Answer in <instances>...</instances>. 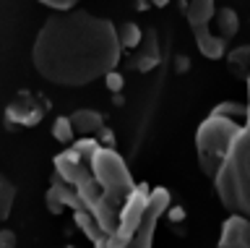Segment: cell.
<instances>
[{
    "mask_svg": "<svg viewBox=\"0 0 250 248\" xmlns=\"http://www.w3.org/2000/svg\"><path fill=\"white\" fill-rule=\"evenodd\" d=\"M120 52L112 21L76 8L52 13L44 21L31 47V60L44 81L76 89L107 79L120 63Z\"/></svg>",
    "mask_w": 250,
    "mask_h": 248,
    "instance_id": "obj_1",
    "label": "cell"
},
{
    "mask_svg": "<svg viewBox=\"0 0 250 248\" xmlns=\"http://www.w3.org/2000/svg\"><path fill=\"white\" fill-rule=\"evenodd\" d=\"M91 173L97 178L99 183V204L94 206L91 217L97 220L99 230L107 235V240L115 235L117 225H120V214L125 204H128V199L133 196V191H136V180H133L128 165H125V159L117 154L112 146H99L97 154L91 157ZM104 240V238H102Z\"/></svg>",
    "mask_w": 250,
    "mask_h": 248,
    "instance_id": "obj_2",
    "label": "cell"
},
{
    "mask_svg": "<svg viewBox=\"0 0 250 248\" xmlns=\"http://www.w3.org/2000/svg\"><path fill=\"white\" fill-rule=\"evenodd\" d=\"M219 201L229 209V214L250 220V131L242 128L234 138L224 165L214 178Z\"/></svg>",
    "mask_w": 250,
    "mask_h": 248,
    "instance_id": "obj_3",
    "label": "cell"
},
{
    "mask_svg": "<svg viewBox=\"0 0 250 248\" xmlns=\"http://www.w3.org/2000/svg\"><path fill=\"white\" fill-rule=\"evenodd\" d=\"M242 128L245 126L219 118V115H208L201 123L198 131H195V152H198V165L203 170V175H208L214 180Z\"/></svg>",
    "mask_w": 250,
    "mask_h": 248,
    "instance_id": "obj_4",
    "label": "cell"
},
{
    "mask_svg": "<svg viewBox=\"0 0 250 248\" xmlns=\"http://www.w3.org/2000/svg\"><path fill=\"white\" fill-rule=\"evenodd\" d=\"M167 206H169L167 188H154L151 191V199H148V209H146V214H144V222H141V227L136 230V235H133L123 248H151L154 232H156V222H159V217L164 212H167ZM94 248H104V246L94 243Z\"/></svg>",
    "mask_w": 250,
    "mask_h": 248,
    "instance_id": "obj_5",
    "label": "cell"
},
{
    "mask_svg": "<svg viewBox=\"0 0 250 248\" xmlns=\"http://www.w3.org/2000/svg\"><path fill=\"white\" fill-rule=\"evenodd\" d=\"M44 110H47V105L37 94H31V91H19L5 107V120H8V126L31 128V126H37V123H42Z\"/></svg>",
    "mask_w": 250,
    "mask_h": 248,
    "instance_id": "obj_6",
    "label": "cell"
},
{
    "mask_svg": "<svg viewBox=\"0 0 250 248\" xmlns=\"http://www.w3.org/2000/svg\"><path fill=\"white\" fill-rule=\"evenodd\" d=\"M219 248H250V220L229 214L219 232Z\"/></svg>",
    "mask_w": 250,
    "mask_h": 248,
    "instance_id": "obj_7",
    "label": "cell"
},
{
    "mask_svg": "<svg viewBox=\"0 0 250 248\" xmlns=\"http://www.w3.org/2000/svg\"><path fill=\"white\" fill-rule=\"evenodd\" d=\"M70 118V126H73L76 134H83V136H91V134H99L104 128V115L99 110H91V107H83V110H76Z\"/></svg>",
    "mask_w": 250,
    "mask_h": 248,
    "instance_id": "obj_8",
    "label": "cell"
},
{
    "mask_svg": "<svg viewBox=\"0 0 250 248\" xmlns=\"http://www.w3.org/2000/svg\"><path fill=\"white\" fill-rule=\"evenodd\" d=\"M193 34H195V45H198V50H201L208 60L227 58V40H222L219 34H211L208 26L193 29Z\"/></svg>",
    "mask_w": 250,
    "mask_h": 248,
    "instance_id": "obj_9",
    "label": "cell"
},
{
    "mask_svg": "<svg viewBox=\"0 0 250 248\" xmlns=\"http://www.w3.org/2000/svg\"><path fill=\"white\" fill-rule=\"evenodd\" d=\"M183 13L193 29H201L208 26V21L216 16V5L211 0H190V3H183Z\"/></svg>",
    "mask_w": 250,
    "mask_h": 248,
    "instance_id": "obj_10",
    "label": "cell"
},
{
    "mask_svg": "<svg viewBox=\"0 0 250 248\" xmlns=\"http://www.w3.org/2000/svg\"><path fill=\"white\" fill-rule=\"evenodd\" d=\"M227 66L237 79L250 81V45H242V47H234L227 52Z\"/></svg>",
    "mask_w": 250,
    "mask_h": 248,
    "instance_id": "obj_11",
    "label": "cell"
},
{
    "mask_svg": "<svg viewBox=\"0 0 250 248\" xmlns=\"http://www.w3.org/2000/svg\"><path fill=\"white\" fill-rule=\"evenodd\" d=\"M141 45H144V50H141V55L136 60V66L141 68V71H151V68L159 63V47H156V34L148 29V32H144V40H141Z\"/></svg>",
    "mask_w": 250,
    "mask_h": 248,
    "instance_id": "obj_12",
    "label": "cell"
},
{
    "mask_svg": "<svg viewBox=\"0 0 250 248\" xmlns=\"http://www.w3.org/2000/svg\"><path fill=\"white\" fill-rule=\"evenodd\" d=\"M216 26H219V37L222 40L229 42L234 34H237V29H240V21H237V13H234L232 8H216Z\"/></svg>",
    "mask_w": 250,
    "mask_h": 248,
    "instance_id": "obj_13",
    "label": "cell"
},
{
    "mask_svg": "<svg viewBox=\"0 0 250 248\" xmlns=\"http://www.w3.org/2000/svg\"><path fill=\"white\" fill-rule=\"evenodd\" d=\"M211 115H219V118H227L232 123H240V126H248V105H242V102H222L211 110Z\"/></svg>",
    "mask_w": 250,
    "mask_h": 248,
    "instance_id": "obj_14",
    "label": "cell"
},
{
    "mask_svg": "<svg viewBox=\"0 0 250 248\" xmlns=\"http://www.w3.org/2000/svg\"><path fill=\"white\" fill-rule=\"evenodd\" d=\"M13 201H16V185L0 173V222H5L11 217Z\"/></svg>",
    "mask_w": 250,
    "mask_h": 248,
    "instance_id": "obj_15",
    "label": "cell"
},
{
    "mask_svg": "<svg viewBox=\"0 0 250 248\" xmlns=\"http://www.w3.org/2000/svg\"><path fill=\"white\" fill-rule=\"evenodd\" d=\"M52 136H55V141H60V144H65V146H73L76 144V131L73 126H70V118H60L52 123Z\"/></svg>",
    "mask_w": 250,
    "mask_h": 248,
    "instance_id": "obj_16",
    "label": "cell"
},
{
    "mask_svg": "<svg viewBox=\"0 0 250 248\" xmlns=\"http://www.w3.org/2000/svg\"><path fill=\"white\" fill-rule=\"evenodd\" d=\"M117 40H120V47H138L141 40H144V32L133 21H128V24L117 26Z\"/></svg>",
    "mask_w": 250,
    "mask_h": 248,
    "instance_id": "obj_17",
    "label": "cell"
},
{
    "mask_svg": "<svg viewBox=\"0 0 250 248\" xmlns=\"http://www.w3.org/2000/svg\"><path fill=\"white\" fill-rule=\"evenodd\" d=\"M47 209H50L52 214H62L65 212V201H62V188H60V183L52 178V185H50V191H47Z\"/></svg>",
    "mask_w": 250,
    "mask_h": 248,
    "instance_id": "obj_18",
    "label": "cell"
},
{
    "mask_svg": "<svg viewBox=\"0 0 250 248\" xmlns=\"http://www.w3.org/2000/svg\"><path fill=\"white\" fill-rule=\"evenodd\" d=\"M42 5H47V8H52V11H58V13L76 11V3H70V0H44Z\"/></svg>",
    "mask_w": 250,
    "mask_h": 248,
    "instance_id": "obj_19",
    "label": "cell"
},
{
    "mask_svg": "<svg viewBox=\"0 0 250 248\" xmlns=\"http://www.w3.org/2000/svg\"><path fill=\"white\" fill-rule=\"evenodd\" d=\"M0 248H16V232L13 230H0Z\"/></svg>",
    "mask_w": 250,
    "mask_h": 248,
    "instance_id": "obj_20",
    "label": "cell"
},
{
    "mask_svg": "<svg viewBox=\"0 0 250 248\" xmlns=\"http://www.w3.org/2000/svg\"><path fill=\"white\" fill-rule=\"evenodd\" d=\"M104 81H107V87L112 89V91H120V89H123V76H120V73H115V71L109 73Z\"/></svg>",
    "mask_w": 250,
    "mask_h": 248,
    "instance_id": "obj_21",
    "label": "cell"
},
{
    "mask_svg": "<svg viewBox=\"0 0 250 248\" xmlns=\"http://www.w3.org/2000/svg\"><path fill=\"white\" fill-rule=\"evenodd\" d=\"M245 128L250 131V81H248V126Z\"/></svg>",
    "mask_w": 250,
    "mask_h": 248,
    "instance_id": "obj_22",
    "label": "cell"
},
{
    "mask_svg": "<svg viewBox=\"0 0 250 248\" xmlns=\"http://www.w3.org/2000/svg\"><path fill=\"white\" fill-rule=\"evenodd\" d=\"M68 248H78V246H68Z\"/></svg>",
    "mask_w": 250,
    "mask_h": 248,
    "instance_id": "obj_23",
    "label": "cell"
}]
</instances>
